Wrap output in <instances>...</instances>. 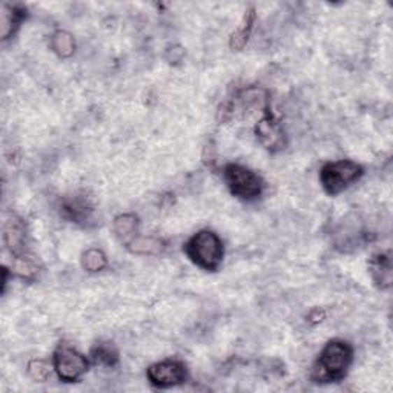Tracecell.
<instances>
[{
  "instance_id": "3957f363",
  "label": "cell",
  "mask_w": 393,
  "mask_h": 393,
  "mask_svg": "<svg viewBox=\"0 0 393 393\" xmlns=\"http://www.w3.org/2000/svg\"><path fill=\"white\" fill-rule=\"evenodd\" d=\"M364 169L352 160H338L326 163L320 171V183L329 195H338L363 177Z\"/></svg>"
},
{
  "instance_id": "7a4b0ae2",
  "label": "cell",
  "mask_w": 393,
  "mask_h": 393,
  "mask_svg": "<svg viewBox=\"0 0 393 393\" xmlns=\"http://www.w3.org/2000/svg\"><path fill=\"white\" fill-rule=\"evenodd\" d=\"M185 252L190 260L204 271L214 272L223 262V241L212 231H200L187 240Z\"/></svg>"
},
{
  "instance_id": "4fadbf2b",
  "label": "cell",
  "mask_w": 393,
  "mask_h": 393,
  "mask_svg": "<svg viewBox=\"0 0 393 393\" xmlns=\"http://www.w3.org/2000/svg\"><path fill=\"white\" fill-rule=\"evenodd\" d=\"M91 358L96 364L114 367L119 363V352L113 343H97L91 349Z\"/></svg>"
},
{
  "instance_id": "5b68a950",
  "label": "cell",
  "mask_w": 393,
  "mask_h": 393,
  "mask_svg": "<svg viewBox=\"0 0 393 393\" xmlns=\"http://www.w3.org/2000/svg\"><path fill=\"white\" fill-rule=\"evenodd\" d=\"M52 367L64 383H77L88 372L90 361L69 345H60L52 357Z\"/></svg>"
},
{
  "instance_id": "9c48e42d",
  "label": "cell",
  "mask_w": 393,
  "mask_h": 393,
  "mask_svg": "<svg viewBox=\"0 0 393 393\" xmlns=\"http://www.w3.org/2000/svg\"><path fill=\"white\" fill-rule=\"evenodd\" d=\"M369 269H371V275H372L373 281L381 289H389L390 287L392 264H390L389 254H376L371 260Z\"/></svg>"
},
{
  "instance_id": "6da1fadb",
  "label": "cell",
  "mask_w": 393,
  "mask_h": 393,
  "mask_svg": "<svg viewBox=\"0 0 393 393\" xmlns=\"http://www.w3.org/2000/svg\"><path fill=\"white\" fill-rule=\"evenodd\" d=\"M353 361V349L343 340L329 341L313 366L312 380L315 383H338L348 375Z\"/></svg>"
},
{
  "instance_id": "9a60e30c",
  "label": "cell",
  "mask_w": 393,
  "mask_h": 393,
  "mask_svg": "<svg viewBox=\"0 0 393 393\" xmlns=\"http://www.w3.org/2000/svg\"><path fill=\"white\" fill-rule=\"evenodd\" d=\"M106 264H108L106 255L101 252L100 249H96V248L88 249V250H85L82 255V266H83V269L88 272L103 271Z\"/></svg>"
},
{
  "instance_id": "52a82bcc",
  "label": "cell",
  "mask_w": 393,
  "mask_h": 393,
  "mask_svg": "<svg viewBox=\"0 0 393 393\" xmlns=\"http://www.w3.org/2000/svg\"><path fill=\"white\" fill-rule=\"evenodd\" d=\"M257 138L271 152H278L286 146V134L275 117L266 113L255 127Z\"/></svg>"
},
{
  "instance_id": "ac0fdd59",
  "label": "cell",
  "mask_w": 393,
  "mask_h": 393,
  "mask_svg": "<svg viewBox=\"0 0 393 393\" xmlns=\"http://www.w3.org/2000/svg\"><path fill=\"white\" fill-rule=\"evenodd\" d=\"M252 22H254V13L250 11L248 14L245 23H243V27L232 36V41H231L232 48L241 50L243 46H245V43L248 42V37L250 34V29H252Z\"/></svg>"
},
{
  "instance_id": "7c38bea8",
  "label": "cell",
  "mask_w": 393,
  "mask_h": 393,
  "mask_svg": "<svg viewBox=\"0 0 393 393\" xmlns=\"http://www.w3.org/2000/svg\"><path fill=\"white\" fill-rule=\"evenodd\" d=\"M138 218L134 214H123L114 220V232L122 241L128 243L137 237Z\"/></svg>"
},
{
  "instance_id": "8fae6325",
  "label": "cell",
  "mask_w": 393,
  "mask_h": 393,
  "mask_svg": "<svg viewBox=\"0 0 393 393\" xmlns=\"http://www.w3.org/2000/svg\"><path fill=\"white\" fill-rule=\"evenodd\" d=\"M128 249L132 254L138 255H157L163 252L164 243L163 240L155 237H141V235H137L136 238H132L128 243Z\"/></svg>"
},
{
  "instance_id": "ba28073f",
  "label": "cell",
  "mask_w": 393,
  "mask_h": 393,
  "mask_svg": "<svg viewBox=\"0 0 393 393\" xmlns=\"http://www.w3.org/2000/svg\"><path fill=\"white\" fill-rule=\"evenodd\" d=\"M27 17V10L20 5H3L2 10V41H8L19 29Z\"/></svg>"
},
{
  "instance_id": "30bf717a",
  "label": "cell",
  "mask_w": 393,
  "mask_h": 393,
  "mask_svg": "<svg viewBox=\"0 0 393 393\" xmlns=\"http://www.w3.org/2000/svg\"><path fill=\"white\" fill-rule=\"evenodd\" d=\"M3 238L14 257L22 255L23 243H25V227H23L20 220L13 217L10 222H6Z\"/></svg>"
},
{
  "instance_id": "2e32d148",
  "label": "cell",
  "mask_w": 393,
  "mask_h": 393,
  "mask_svg": "<svg viewBox=\"0 0 393 393\" xmlns=\"http://www.w3.org/2000/svg\"><path fill=\"white\" fill-rule=\"evenodd\" d=\"M64 212L69 220H73L76 223H82L90 218L91 209L83 201H69L64 206Z\"/></svg>"
},
{
  "instance_id": "8992f818",
  "label": "cell",
  "mask_w": 393,
  "mask_h": 393,
  "mask_svg": "<svg viewBox=\"0 0 393 393\" xmlns=\"http://www.w3.org/2000/svg\"><path fill=\"white\" fill-rule=\"evenodd\" d=\"M146 376L154 387L169 389L183 384L187 380V371L182 361L164 359L149 367Z\"/></svg>"
},
{
  "instance_id": "e0dca14e",
  "label": "cell",
  "mask_w": 393,
  "mask_h": 393,
  "mask_svg": "<svg viewBox=\"0 0 393 393\" xmlns=\"http://www.w3.org/2000/svg\"><path fill=\"white\" fill-rule=\"evenodd\" d=\"M13 271H14V273H17L19 277L31 280L37 273V266L34 264L33 260H31V258L19 255V257H15Z\"/></svg>"
},
{
  "instance_id": "277c9868",
  "label": "cell",
  "mask_w": 393,
  "mask_h": 393,
  "mask_svg": "<svg viewBox=\"0 0 393 393\" xmlns=\"http://www.w3.org/2000/svg\"><path fill=\"white\" fill-rule=\"evenodd\" d=\"M223 177L231 194L241 200L252 201L263 194L264 185L260 176L249 168L243 166V164H226L223 169Z\"/></svg>"
},
{
  "instance_id": "5bb4252c",
  "label": "cell",
  "mask_w": 393,
  "mask_h": 393,
  "mask_svg": "<svg viewBox=\"0 0 393 393\" xmlns=\"http://www.w3.org/2000/svg\"><path fill=\"white\" fill-rule=\"evenodd\" d=\"M51 48L62 59H68L76 51V41L68 31H57L51 37Z\"/></svg>"
},
{
  "instance_id": "d6986e66",
  "label": "cell",
  "mask_w": 393,
  "mask_h": 393,
  "mask_svg": "<svg viewBox=\"0 0 393 393\" xmlns=\"http://www.w3.org/2000/svg\"><path fill=\"white\" fill-rule=\"evenodd\" d=\"M28 372L31 375V378L38 383H43L50 378L51 375V367L43 359H33L28 364Z\"/></svg>"
}]
</instances>
